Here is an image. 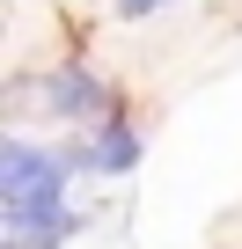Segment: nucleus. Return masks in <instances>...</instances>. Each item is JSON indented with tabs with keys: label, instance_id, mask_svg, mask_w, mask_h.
Segmentation results:
<instances>
[{
	"label": "nucleus",
	"instance_id": "f257e3e1",
	"mask_svg": "<svg viewBox=\"0 0 242 249\" xmlns=\"http://www.w3.org/2000/svg\"><path fill=\"white\" fill-rule=\"evenodd\" d=\"M74 176H88L81 147H37V140L0 147V198H66Z\"/></svg>",
	"mask_w": 242,
	"mask_h": 249
},
{
	"label": "nucleus",
	"instance_id": "f03ea898",
	"mask_svg": "<svg viewBox=\"0 0 242 249\" xmlns=\"http://www.w3.org/2000/svg\"><path fill=\"white\" fill-rule=\"evenodd\" d=\"M81 227H88V213L66 205V198H0V234H8V249H66Z\"/></svg>",
	"mask_w": 242,
	"mask_h": 249
},
{
	"label": "nucleus",
	"instance_id": "7ed1b4c3",
	"mask_svg": "<svg viewBox=\"0 0 242 249\" xmlns=\"http://www.w3.org/2000/svg\"><path fill=\"white\" fill-rule=\"evenodd\" d=\"M37 110L59 124H103V117H117V88L88 66H52L37 81Z\"/></svg>",
	"mask_w": 242,
	"mask_h": 249
},
{
	"label": "nucleus",
	"instance_id": "20e7f679",
	"mask_svg": "<svg viewBox=\"0 0 242 249\" xmlns=\"http://www.w3.org/2000/svg\"><path fill=\"white\" fill-rule=\"evenodd\" d=\"M81 169L88 176H132L140 169V132H132L125 117H103L95 132L81 140Z\"/></svg>",
	"mask_w": 242,
	"mask_h": 249
},
{
	"label": "nucleus",
	"instance_id": "39448f33",
	"mask_svg": "<svg viewBox=\"0 0 242 249\" xmlns=\"http://www.w3.org/2000/svg\"><path fill=\"white\" fill-rule=\"evenodd\" d=\"M110 8H117V22H147V15L176 8V0H110Z\"/></svg>",
	"mask_w": 242,
	"mask_h": 249
}]
</instances>
